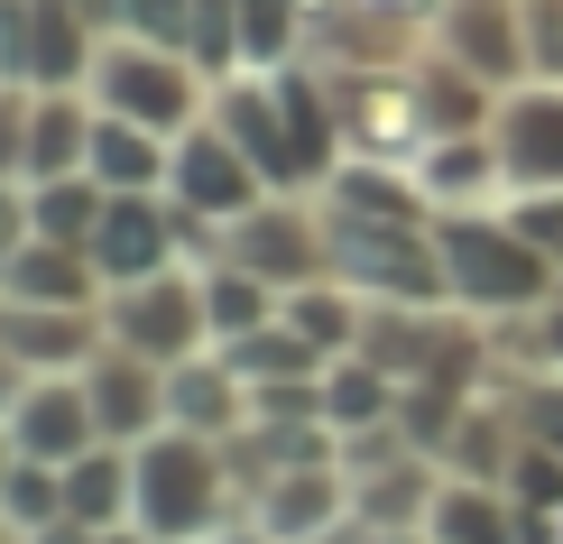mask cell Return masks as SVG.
<instances>
[{
  "label": "cell",
  "mask_w": 563,
  "mask_h": 544,
  "mask_svg": "<svg viewBox=\"0 0 563 544\" xmlns=\"http://www.w3.org/2000/svg\"><path fill=\"white\" fill-rule=\"evenodd\" d=\"M434 258H443V304L489 323H518L554 296V258H536V241L508 212H434Z\"/></svg>",
  "instance_id": "6da1fadb"
},
{
  "label": "cell",
  "mask_w": 563,
  "mask_h": 544,
  "mask_svg": "<svg viewBox=\"0 0 563 544\" xmlns=\"http://www.w3.org/2000/svg\"><path fill=\"white\" fill-rule=\"evenodd\" d=\"M130 480H139L130 489V535H148V544H213V535L241 526L222 443H203V434L157 424V434L130 453Z\"/></svg>",
  "instance_id": "7a4b0ae2"
},
{
  "label": "cell",
  "mask_w": 563,
  "mask_h": 544,
  "mask_svg": "<svg viewBox=\"0 0 563 544\" xmlns=\"http://www.w3.org/2000/svg\"><path fill=\"white\" fill-rule=\"evenodd\" d=\"M92 111H111V121H139L157 138H185L213 111V84H203V65L185 56V46H157V37H130L111 29L102 56H92Z\"/></svg>",
  "instance_id": "3957f363"
},
{
  "label": "cell",
  "mask_w": 563,
  "mask_h": 544,
  "mask_svg": "<svg viewBox=\"0 0 563 544\" xmlns=\"http://www.w3.org/2000/svg\"><path fill=\"white\" fill-rule=\"evenodd\" d=\"M323 212V203H314ZM323 258L361 304H443L434 222H369V212H323Z\"/></svg>",
  "instance_id": "277c9868"
},
{
  "label": "cell",
  "mask_w": 563,
  "mask_h": 544,
  "mask_svg": "<svg viewBox=\"0 0 563 544\" xmlns=\"http://www.w3.org/2000/svg\"><path fill=\"white\" fill-rule=\"evenodd\" d=\"M102 333L139 351V360L176 369V360H203L213 351V314H203V268H157L139 287H111L102 296Z\"/></svg>",
  "instance_id": "5b68a950"
},
{
  "label": "cell",
  "mask_w": 563,
  "mask_h": 544,
  "mask_svg": "<svg viewBox=\"0 0 563 544\" xmlns=\"http://www.w3.org/2000/svg\"><path fill=\"white\" fill-rule=\"evenodd\" d=\"M222 258H231V268H250V277H268L277 296L305 287V277H333L314 195H268V203H250L241 222L222 231Z\"/></svg>",
  "instance_id": "8992f818"
},
{
  "label": "cell",
  "mask_w": 563,
  "mask_h": 544,
  "mask_svg": "<svg viewBox=\"0 0 563 544\" xmlns=\"http://www.w3.org/2000/svg\"><path fill=\"white\" fill-rule=\"evenodd\" d=\"M84 258H92V277H102V296L111 287H139V277H157V268H195V258H185L176 195H111Z\"/></svg>",
  "instance_id": "52a82bcc"
},
{
  "label": "cell",
  "mask_w": 563,
  "mask_h": 544,
  "mask_svg": "<svg viewBox=\"0 0 563 544\" xmlns=\"http://www.w3.org/2000/svg\"><path fill=\"white\" fill-rule=\"evenodd\" d=\"M426 46H434V56H453L462 75L518 92L527 84V0H434Z\"/></svg>",
  "instance_id": "ba28073f"
},
{
  "label": "cell",
  "mask_w": 563,
  "mask_h": 544,
  "mask_svg": "<svg viewBox=\"0 0 563 544\" xmlns=\"http://www.w3.org/2000/svg\"><path fill=\"white\" fill-rule=\"evenodd\" d=\"M167 195H176L185 212H203V222H222V231H231V222H241L250 203H268V176L250 167V157H241V148H231V138H222V121H213V111H203V121H195V130L176 138Z\"/></svg>",
  "instance_id": "9c48e42d"
},
{
  "label": "cell",
  "mask_w": 563,
  "mask_h": 544,
  "mask_svg": "<svg viewBox=\"0 0 563 544\" xmlns=\"http://www.w3.org/2000/svg\"><path fill=\"white\" fill-rule=\"evenodd\" d=\"M241 526L260 535V544H333V535L351 526V480H342V462L287 470V480L250 489V499H241Z\"/></svg>",
  "instance_id": "30bf717a"
},
{
  "label": "cell",
  "mask_w": 563,
  "mask_h": 544,
  "mask_svg": "<svg viewBox=\"0 0 563 544\" xmlns=\"http://www.w3.org/2000/svg\"><path fill=\"white\" fill-rule=\"evenodd\" d=\"M499 167H508V195H563V84H518L499 92Z\"/></svg>",
  "instance_id": "8fae6325"
},
{
  "label": "cell",
  "mask_w": 563,
  "mask_h": 544,
  "mask_svg": "<svg viewBox=\"0 0 563 544\" xmlns=\"http://www.w3.org/2000/svg\"><path fill=\"white\" fill-rule=\"evenodd\" d=\"M75 378H84V397H92V424H102V443H130V453H139V443L167 424V369L139 360V351L102 342Z\"/></svg>",
  "instance_id": "7c38bea8"
},
{
  "label": "cell",
  "mask_w": 563,
  "mask_h": 544,
  "mask_svg": "<svg viewBox=\"0 0 563 544\" xmlns=\"http://www.w3.org/2000/svg\"><path fill=\"white\" fill-rule=\"evenodd\" d=\"M0 342L37 378H75L111 333H102V304H19V296H0Z\"/></svg>",
  "instance_id": "4fadbf2b"
},
{
  "label": "cell",
  "mask_w": 563,
  "mask_h": 544,
  "mask_svg": "<svg viewBox=\"0 0 563 544\" xmlns=\"http://www.w3.org/2000/svg\"><path fill=\"white\" fill-rule=\"evenodd\" d=\"M0 434H10L19 462H56V470H65L75 453H92V443H102V424H92L84 378H37V388L10 407V424H0Z\"/></svg>",
  "instance_id": "5bb4252c"
},
{
  "label": "cell",
  "mask_w": 563,
  "mask_h": 544,
  "mask_svg": "<svg viewBox=\"0 0 563 544\" xmlns=\"http://www.w3.org/2000/svg\"><path fill=\"white\" fill-rule=\"evenodd\" d=\"M416 185H426L434 212H499L508 203V167H499V138L472 130V138H434L416 157Z\"/></svg>",
  "instance_id": "9a60e30c"
},
{
  "label": "cell",
  "mask_w": 563,
  "mask_h": 544,
  "mask_svg": "<svg viewBox=\"0 0 563 544\" xmlns=\"http://www.w3.org/2000/svg\"><path fill=\"white\" fill-rule=\"evenodd\" d=\"M167 424L176 434H203V443H231L250 424V388L241 369L222 360V351H203V360H176L167 369Z\"/></svg>",
  "instance_id": "2e32d148"
},
{
  "label": "cell",
  "mask_w": 563,
  "mask_h": 544,
  "mask_svg": "<svg viewBox=\"0 0 563 544\" xmlns=\"http://www.w3.org/2000/svg\"><path fill=\"white\" fill-rule=\"evenodd\" d=\"M407 75H416V121H426V148H434V138H472V130L499 121V84L462 75V65L434 56V46L407 65Z\"/></svg>",
  "instance_id": "e0dca14e"
},
{
  "label": "cell",
  "mask_w": 563,
  "mask_h": 544,
  "mask_svg": "<svg viewBox=\"0 0 563 544\" xmlns=\"http://www.w3.org/2000/svg\"><path fill=\"white\" fill-rule=\"evenodd\" d=\"M167 167H176V138H157V130H139V121H92V157H84V176L102 185V195H167Z\"/></svg>",
  "instance_id": "ac0fdd59"
},
{
  "label": "cell",
  "mask_w": 563,
  "mask_h": 544,
  "mask_svg": "<svg viewBox=\"0 0 563 544\" xmlns=\"http://www.w3.org/2000/svg\"><path fill=\"white\" fill-rule=\"evenodd\" d=\"M426 544H518V499L499 480H434V508H426Z\"/></svg>",
  "instance_id": "d6986e66"
},
{
  "label": "cell",
  "mask_w": 563,
  "mask_h": 544,
  "mask_svg": "<svg viewBox=\"0 0 563 544\" xmlns=\"http://www.w3.org/2000/svg\"><path fill=\"white\" fill-rule=\"evenodd\" d=\"M277 323L314 351V360H342V351H361V323H369V304L342 287V277H305V287L277 296Z\"/></svg>",
  "instance_id": "ffe728a7"
},
{
  "label": "cell",
  "mask_w": 563,
  "mask_h": 544,
  "mask_svg": "<svg viewBox=\"0 0 563 544\" xmlns=\"http://www.w3.org/2000/svg\"><path fill=\"white\" fill-rule=\"evenodd\" d=\"M92 92H29V185L46 176H84L92 157Z\"/></svg>",
  "instance_id": "44dd1931"
},
{
  "label": "cell",
  "mask_w": 563,
  "mask_h": 544,
  "mask_svg": "<svg viewBox=\"0 0 563 544\" xmlns=\"http://www.w3.org/2000/svg\"><path fill=\"white\" fill-rule=\"evenodd\" d=\"M130 443H92V453H75L65 462V517L75 526H92V535H121L130 526Z\"/></svg>",
  "instance_id": "7402d4cb"
},
{
  "label": "cell",
  "mask_w": 563,
  "mask_h": 544,
  "mask_svg": "<svg viewBox=\"0 0 563 544\" xmlns=\"http://www.w3.org/2000/svg\"><path fill=\"white\" fill-rule=\"evenodd\" d=\"M323 424H333V434L397 424V378L369 360V351H342V360H323Z\"/></svg>",
  "instance_id": "603a6c76"
},
{
  "label": "cell",
  "mask_w": 563,
  "mask_h": 544,
  "mask_svg": "<svg viewBox=\"0 0 563 544\" xmlns=\"http://www.w3.org/2000/svg\"><path fill=\"white\" fill-rule=\"evenodd\" d=\"M0 296H19V304H102V277H92L84 249L29 241V249H19V268L0 277Z\"/></svg>",
  "instance_id": "cb8c5ba5"
},
{
  "label": "cell",
  "mask_w": 563,
  "mask_h": 544,
  "mask_svg": "<svg viewBox=\"0 0 563 544\" xmlns=\"http://www.w3.org/2000/svg\"><path fill=\"white\" fill-rule=\"evenodd\" d=\"M203 314H213V351H231V342H250V333L277 323V287L250 277V268H231V258H213L203 268Z\"/></svg>",
  "instance_id": "d4e9b609"
},
{
  "label": "cell",
  "mask_w": 563,
  "mask_h": 544,
  "mask_svg": "<svg viewBox=\"0 0 563 544\" xmlns=\"http://www.w3.org/2000/svg\"><path fill=\"white\" fill-rule=\"evenodd\" d=\"M102 185L92 176H46L29 185V212H37V241H56V249H92V231H102Z\"/></svg>",
  "instance_id": "484cf974"
},
{
  "label": "cell",
  "mask_w": 563,
  "mask_h": 544,
  "mask_svg": "<svg viewBox=\"0 0 563 544\" xmlns=\"http://www.w3.org/2000/svg\"><path fill=\"white\" fill-rule=\"evenodd\" d=\"M305 19H314V0H241V56L277 75V65L305 56Z\"/></svg>",
  "instance_id": "4316f807"
},
{
  "label": "cell",
  "mask_w": 563,
  "mask_h": 544,
  "mask_svg": "<svg viewBox=\"0 0 563 544\" xmlns=\"http://www.w3.org/2000/svg\"><path fill=\"white\" fill-rule=\"evenodd\" d=\"M185 56L203 65V84H222V75H241V0H195L185 10Z\"/></svg>",
  "instance_id": "83f0119b"
},
{
  "label": "cell",
  "mask_w": 563,
  "mask_h": 544,
  "mask_svg": "<svg viewBox=\"0 0 563 544\" xmlns=\"http://www.w3.org/2000/svg\"><path fill=\"white\" fill-rule=\"evenodd\" d=\"M489 388L508 397V415H518V434H527V443L563 453V378H518V369H489Z\"/></svg>",
  "instance_id": "f1b7e54d"
},
{
  "label": "cell",
  "mask_w": 563,
  "mask_h": 544,
  "mask_svg": "<svg viewBox=\"0 0 563 544\" xmlns=\"http://www.w3.org/2000/svg\"><path fill=\"white\" fill-rule=\"evenodd\" d=\"M508 499L563 517V453H545V443H527V434H518V462H508Z\"/></svg>",
  "instance_id": "f546056e"
},
{
  "label": "cell",
  "mask_w": 563,
  "mask_h": 544,
  "mask_svg": "<svg viewBox=\"0 0 563 544\" xmlns=\"http://www.w3.org/2000/svg\"><path fill=\"white\" fill-rule=\"evenodd\" d=\"M527 84H563V0H527Z\"/></svg>",
  "instance_id": "4dcf8cb0"
},
{
  "label": "cell",
  "mask_w": 563,
  "mask_h": 544,
  "mask_svg": "<svg viewBox=\"0 0 563 544\" xmlns=\"http://www.w3.org/2000/svg\"><path fill=\"white\" fill-rule=\"evenodd\" d=\"M499 212L536 241V258H554V277H563V195H508Z\"/></svg>",
  "instance_id": "1f68e13d"
},
{
  "label": "cell",
  "mask_w": 563,
  "mask_h": 544,
  "mask_svg": "<svg viewBox=\"0 0 563 544\" xmlns=\"http://www.w3.org/2000/svg\"><path fill=\"white\" fill-rule=\"evenodd\" d=\"M185 10H195V0H121V29L157 37V46H185Z\"/></svg>",
  "instance_id": "d6a6232c"
},
{
  "label": "cell",
  "mask_w": 563,
  "mask_h": 544,
  "mask_svg": "<svg viewBox=\"0 0 563 544\" xmlns=\"http://www.w3.org/2000/svg\"><path fill=\"white\" fill-rule=\"evenodd\" d=\"M37 241V212H29V185H0V277L19 268V249Z\"/></svg>",
  "instance_id": "836d02e7"
},
{
  "label": "cell",
  "mask_w": 563,
  "mask_h": 544,
  "mask_svg": "<svg viewBox=\"0 0 563 544\" xmlns=\"http://www.w3.org/2000/svg\"><path fill=\"white\" fill-rule=\"evenodd\" d=\"M29 388H37V369L19 360L10 342H0V424H10V407H19V397H29Z\"/></svg>",
  "instance_id": "e575fe53"
},
{
  "label": "cell",
  "mask_w": 563,
  "mask_h": 544,
  "mask_svg": "<svg viewBox=\"0 0 563 544\" xmlns=\"http://www.w3.org/2000/svg\"><path fill=\"white\" fill-rule=\"evenodd\" d=\"M29 544H102V535H92V526H75V517H56V526H46V535H29Z\"/></svg>",
  "instance_id": "d590c367"
},
{
  "label": "cell",
  "mask_w": 563,
  "mask_h": 544,
  "mask_svg": "<svg viewBox=\"0 0 563 544\" xmlns=\"http://www.w3.org/2000/svg\"><path fill=\"white\" fill-rule=\"evenodd\" d=\"M10 462H19V453H10V434H0V489H10Z\"/></svg>",
  "instance_id": "8d00e7d4"
},
{
  "label": "cell",
  "mask_w": 563,
  "mask_h": 544,
  "mask_svg": "<svg viewBox=\"0 0 563 544\" xmlns=\"http://www.w3.org/2000/svg\"><path fill=\"white\" fill-rule=\"evenodd\" d=\"M554 296H563V277H554Z\"/></svg>",
  "instance_id": "74e56055"
},
{
  "label": "cell",
  "mask_w": 563,
  "mask_h": 544,
  "mask_svg": "<svg viewBox=\"0 0 563 544\" xmlns=\"http://www.w3.org/2000/svg\"><path fill=\"white\" fill-rule=\"evenodd\" d=\"M554 526H563V517H554Z\"/></svg>",
  "instance_id": "f35d334b"
}]
</instances>
